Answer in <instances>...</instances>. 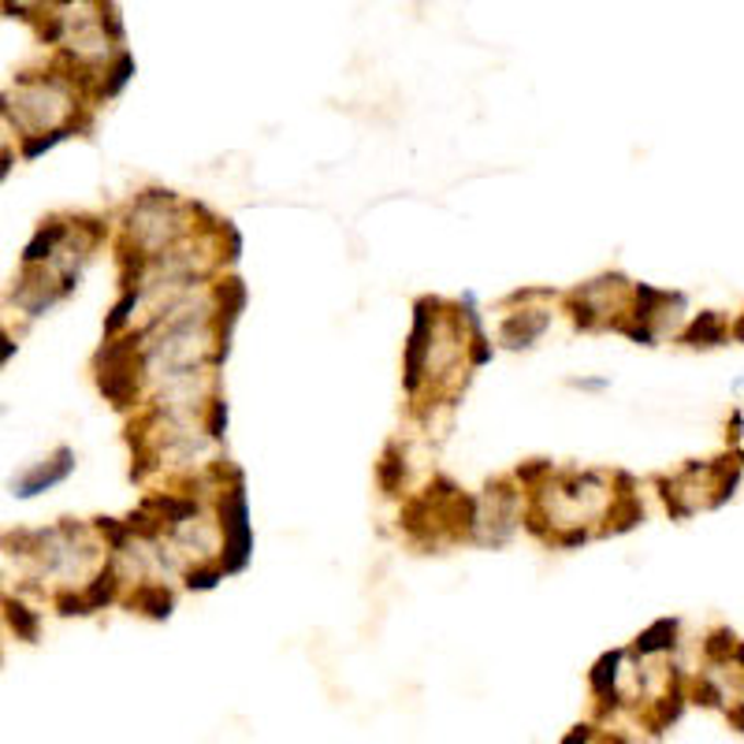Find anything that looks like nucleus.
<instances>
[{"mask_svg": "<svg viewBox=\"0 0 744 744\" xmlns=\"http://www.w3.org/2000/svg\"><path fill=\"white\" fill-rule=\"evenodd\" d=\"M726 332H730V328H726V320H722L719 313H700L682 332V343H689V346H719L722 339H726Z\"/></svg>", "mask_w": 744, "mask_h": 744, "instance_id": "11", "label": "nucleus"}, {"mask_svg": "<svg viewBox=\"0 0 744 744\" xmlns=\"http://www.w3.org/2000/svg\"><path fill=\"white\" fill-rule=\"evenodd\" d=\"M674 644H677V621L674 618H659L637 637L633 652L637 655H659V652H674Z\"/></svg>", "mask_w": 744, "mask_h": 744, "instance_id": "10", "label": "nucleus"}, {"mask_svg": "<svg viewBox=\"0 0 744 744\" xmlns=\"http://www.w3.org/2000/svg\"><path fill=\"white\" fill-rule=\"evenodd\" d=\"M402 447L388 444L384 447V458L376 461V480H380L384 495H399L402 492V480H407V466H402Z\"/></svg>", "mask_w": 744, "mask_h": 744, "instance_id": "13", "label": "nucleus"}, {"mask_svg": "<svg viewBox=\"0 0 744 744\" xmlns=\"http://www.w3.org/2000/svg\"><path fill=\"white\" fill-rule=\"evenodd\" d=\"M592 741H596V730H592L588 722H581V726H573L559 744H592Z\"/></svg>", "mask_w": 744, "mask_h": 744, "instance_id": "20", "label": "nucleus"}, {"mask_svg": "<svg viewBox=\"0 0 744 744\" xmlns=\"http://www.w3.org/2000/svg\"><path fill=\"white\" fill-rule=\"evenodd\" d=\"M119 570L112 566V562H105V566L98 570V577L90 581L87 588H82V596H87V603H90V615L93 610H101V607H108L112 599H116V592H119Z\"/></svg>", "mask_w": 744, "mask_h": 744, "instance_id": "12", "label": "nucleus"}, {"mask_svg": "<svg viewBox=\"0 0 744 744\" xmlns=\"http://www.w3.org/2000/svg\"><path fill=\"white\" fill-rule=\"evenodd\" d=\"M224 562H213V559H197L191 570H186V588H216V581H224Z\"/></svg>", "mask_w": 744, "mask_h": 744, "instance_id": "15", "label": "nucleus"}, {"mask_svg": "<svg viewBox=\"0 0 744 744\" xmlns=\"http://www.w3.org/2000/svg\"><path fill=\"white\" fill-rule=\"evenodd\" d=\"M138 369H142V357H138V335L127 339H112L101 346L98 354V388L116 410H127L138 399Z\"/></svg>", "mask_w": 744, "mask_h": 744, "instance_id": "1", "label": "nucleus"}, {"mask_svg": "<svg viewBox=\"0 0 744 744\" xmlns=\"http://www.w3.org/2000/svg\"><path fill=\"white\" fill-rule=\"evenodd\" d=\"M71 228L64 220H49L45 228H37V234L31 242H26V253H23V265H42V261H53L56 253H64L60 247L68 242Z\"/></svg>", "mask_w": 744, "mask_h": 744, "instance_id": "7", "label": "nucleus"}, {"mask_svg": "<svg viewBox=\"0 0 744 744\" xmlns=\"http://www.w3.org/2000/svg\"><path fill=\"white\" fill-rule=\"evenodd\" d=\"M220 529H224V570L239 573L247 570L253 536L247 522V492H242V480H234L231 488H224L220 495Z\"/></svg>", "mask_w": 744, "mask_h": 744, "instance_id": "2", "label": "nucleus"}, {"mask_svg": "<svg viewBox=\"0 0 744 744\" xmlns=\"http://www.w3.org/2000/svg\"><path fill=\"white\" fill-rule=\"evenodd\" d=\"M607 517V525H603V536H610V533H626V529H633V525L644 522V506H640V499L633 492H621L615 503H610V511L603 514Z\"/></svg>", "mask_w": 744, "mask_h": 744, "instance_id": "9", "label": "nucleus"}, {"mask_svg": "<svg viewBox=\"0 0 744 744\" xmlns=\"http://www.w3.org/2000/svg\"><path fill=\"white\" fill-rule=\"evenodd\" d=\"M68 135H71V127L53 130V135H42V138H26V142H23V157H26V160H34L37 153H45V149H53L56 142H64Z\"/></svg>", "mask_w": 744, "mask_h": 744, "instance_id": "17", "label": "nucleus"}, {"mask_svg": "<svg viewBox=\"0 0 744 744\" xmlns=\"http://www.w3.org/2000/svg\"><path fill=\"white\" fill-rule=\"evenodd\" d=\"M733 663H737L741 671H744V640H741V644H737V652H733Z\"/></svg>", "mask_w": 744, "mask_h": 744, "instance_id": "23", "label": "nucleus"}, {"mask_svg": "<svg viewBox=\"0 0 744 744\" xmlns=\"http://www.w3.org/2000/svg\"><path fill=\"white\" fill-rule=\"evenodd\" d=\"M703 652H708V659H714V663H722V659H730L733 652H737V640H733L730 629H719V633L708 637Z\"/></svg>", "mask_w": 744, "mask_h": 744, "instance_id": "16", "label": "nucleus"}, {"mask_svg": "<svg viewBox=\"0 0 744 744\" xmlns=\"http://www.w3.org/2000/svg\"><path fill=\"white\" fill-rule=\"evenodd\" d=\"M4 615H8V626L15 629L19 640H26V644H34L37 640V629H42V621H37V615L26 603L19 599H4Z\"/></svg>", "mask_w": 744, "mask_h": 744, "instance_id": "14", "label": "nucleus"}, {"mask_svg": "<svg viewBox=\"0 0 744 744\" xmlns=\"http://www.w3.org/2000/svg\"><path fill=\"white\" fill-rule=\"evenodd\" d=\"M618 666H621V652H607L596 659V666L588 671V685H592V696H596V711L599 719H607V714H615L621 708V689H618Z\"/></svg>", "mask_w": 744, "mask_h": 744, "instance_id": "4", "label": "nucleus"}, {"mask_svg": "<svg viewBox=\"0 0 744 744\" xmlns=\"http://www.w3.org/2000/svg\"><path fill=\"white\" fill-rule=\"evenodd\" d=\"M599 744H629V741L621 737V733H603V737H599Z\"/></svg>", "mask_w": 744, "mask_h": 744, "instance_id": "22", "label": "nucleus"}, {"mask_svg": "<svg viewBox=\"0 0 744 744\" xmlns=\"http://www.w3.org/2000/svg\"><path fill=\"white\" fill-rule=\"evenodd\" d=\"M432 306H436V298H421L417 306H413V332L407 339V394L421 391V380L428 376V365H432V343H436V335H432V313H428Z\"/></svg>", "mask_w": 744, "mask_h": 744, "instance_id": "3", "label": "nucleus"}, {"mask_svg": "<svg viewBox=\"0 0 744 744\" xmlns=\"http://www.w3.org/2000/svg\"><path fill=\"white\" fill-rule=\"evenodd\" d=\"M693 700H696V703H703V708H722V693L714 689V685L708 682V677L693 685Z\"/></svg>", "mask_w": 744, "mask_h": 744, "instance_id": "19", "label": "nucleus"}, {"mask_svg": "<svg viewBox=\"0 0 744 744\" xmlns=\"http://www.w3.org/2000/svg\"><path fill=\"white\" fill-rule=\"evenodd\" d=\"M75 469V450L71 447H56L53 458L45 461V466H34L31 473H23L15 480V495H37L45 492V488L60 484V480H68V473Z\"/></svg>", "mask_w": 744, "mask_h": 744, "instance_id": "5", "label": "nucleus"}, {"mask_svg": "<svg viewBox=\"0 0 744 744\" xmlns=\"http://www.w3.org/2000/svg\"><path fill=\"white\" fill-rule=\"evenodd\" d=\"M551 317L543 313V309H525V313H514L503 320V328H499V339H503L506 346H533L536 339L548 332Z\"/></svg>", "mask_w": 744, "mask_h": 744, "instance_id": "6", "label": "nucleus"}, {"mask_svg": "<svg viewBox=\"0 0 744 744\" xmlns=\"http://www.w3.org/2000/svg\"><path fill=\"white\" fill-rule=\"evenodd\" d=\"M726 719H730V726H733V730L744 733V700L730 703V708H726Z\"/></svg>", "mask_w": 744, "mask_h": 744, "instance_id": "21", "label": "nucleus"}, {"mask_svg": "<svg viewBox=\"0 0 744 744\" xmlns=\"http://www.w3.org/2000/svg\"><path fill=\"white\" fill-rule=\"evenodd\" d=\"M737 388H744V380H737Z\"/></svg>", "mask_w": 744, "mask_h": 744, "instance_id": "24", "label": "nucleus"}, {"mask_svg": "<svg viewBox=\"0 0 744 744\" xmlns=\"http://www.w3.org/2000/svg\"><path fill=\"white\" fill-rule=\"evenodd\" d=\"M127 607L138 610V615H149V618H168L175 607V596L164 585H157V581H142V585L130 592Z\"/></svg>", "mask_w": 744, "mask_h": 744, "instance_id": "8", "label": "nucleus"}, {"mask_svg": "<svg viewBox=\"0 0 744 744\" xmlns=\"http://www.w3.org/2000/svg\"><path fill=\"white\" fill-rule=\"evenodd\" d=\"M551 473V461H543V458H533V461H525V466H517V480L522 484H536L540 477H548Z\"/></svg>", "mask_w": 744, "mask_h": 744, "instance_id": "18", "label": "nucleus"}]
</instances>
